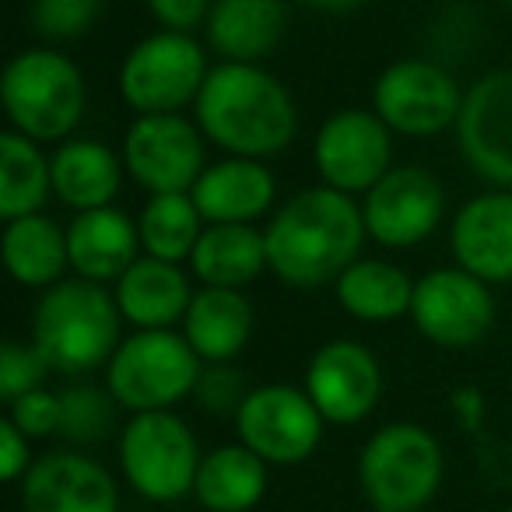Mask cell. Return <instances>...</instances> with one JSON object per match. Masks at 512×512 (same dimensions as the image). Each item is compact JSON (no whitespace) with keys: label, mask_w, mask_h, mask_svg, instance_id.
I'll return each instance as SVG.
<instances>
[{"label":"cell","mask_w":512,"mask_h":512,"mask_svg":"<svg viewBox=\"0 0 512 512\" xmlns=\"http://www.w3.org/2000/svg\"><path fill=\"white\" fill-rule=\"evenodd\" d=\"M337 302L348 316L362 323H390L411 316L414 281L404 267L376 256H358L355 264L334 281Z\"/></svg>","instance_id":"27"},{"label":"cell","mask_w":512,"mask_h":512,"mask_svg":"<svg viewBox=\"0 0 512 512\" xmlns=\"http://www.w3.org/2000/svg\"><path fill=\"white\" fill-rule=\"evenodd\" d=\"M193 113L200 134L235 158L267 162L299 134V106L292 92L260 64L211 67Z\"/></svg>","instance_id":"2"},{"label":"cell","mask_w":512,"mask_h":512,"mask_svg":"<svg viewBox=\"0 0 512 512\" xmlns=\"http://www.w3.org/2000/svg\"><path fill=\"white\" fill-rule=\"evenodd\" d=\"M60 435L78 446H95V442L109 439L116 428V397L99 386H71L60 393Z\"/></svg>","instance_id":"31"},{"label":"cell","mask_w":512,"mask_h":512,"mask_svg":"<svg viewBox=\"0 0 512 512\" xmlns=\"http://www.w3.org/2000/svg\"><path fill=\"white\" fill-rule=\"evenodd\" d=\"M204 228L207 221L200 218L190 193H158V197H148L141 218H137L141 249L148 256H158V260H169V264H183V260L190 264Z\"/></svg>","instance_id":"30"},{"label":"cell","mask_w":512,"mask_h":512,"mask_svg":"<svg viewBox=\"0 0 512 512\" xmlns=\"http://www.w3.org/2000/svg\"><path fill=\"white\" fill-rule=\"evenodd\" d=\"M25 512H120L116 481L99 460L74 449L39 456L22 477Z\"/></svg>","instance_id":"17"},{"label":"cell","mask_w":512,"mask_h":512,"mask_svg":"<svg viewBox=\"0 0 512 512\" xmlns=\"http://www.w3.org/2000/svg\"><path fill=\"white\" fill-rule=\"evenodd\" d=\"M53 193V169L32 137L18 130L0 134V218L18 221L39 214Z\"/></svg>","instance_id":"29"},{"label":"cell","mask_w":512,"mask_h":512,"mask_svg":"<svg viewBox=\"0 0 512 512\" xmlns=\"http://www.w3.org/2000/svg\"><path fill=\"white\" fill-rule=\"evenodd\" d=\"M120 306L106 285L85 278H64L46 288L32 313V344L50 369L81 376L109 365L120 337Z\"/></svg>","instance_id":"3"},{"label":"cell","mask_w":512,"mask_h":512,"mask_svg":"<svg viewBox=\"0 0 512 512\" xmlns=\"http://www.w3.org/2000/svg\"><path fill=\"white\" fill-rule=\"evenodd\" d=\"M8 418L15 421L29 439H46V435L60 432V418H64L60 393H50L39 386V390L18 397L15 404H8Z\"/></svg>","instance_id":"35"},{"label":"cell","mask_w":512,"mask_h":512,"mask_svg":"<svg viewBox=\"0 0 512 512\" xmlns=\"http://www.w3.org/2000/svg\"><path fill=\"white\" fill-rule=\"evenodd\" d=\"M204 362L176 330H137L123 337L106 365V390L130 414L172 411L193 397Z\"/></svg>","instance_id":"5"},{"label":"cell","mask_w":512,"mask_h":512,"mask_svg":"<svg viewBox=\"0 0 512 512\" xmlns=\"http://www.w3.org/2000/svg\"><path fill=\"white\" fill-rule=\"evenodd\" d=\"M323 414L306 390L288 383H267L249 390L246 404L235 414V432L246 449L264 463L295 467L309 460L323 439Z\"/></svg>","instance_id":"10"},{"label":"cell","mask_w":512,"mask_h":512,"mask_svg":"<svg viewBox=\"0 0 512 512\" xmlns=\"http://www.w3.org/2000/svg\"><path fill=\"white\" fill-rule=\"evenodd\" d=\"M29 442L32 439L11 418L0 421V477L4 481H22L29 474V467L36 463Z\"/></svg>","instance_id":"37"},{"label":"cell","mask_w":512,"mask_h":512,"mask_svg":"<svg viewBox=\"0 0 512 512\" xmlns=\"http://www.w3.org/2000/svg\"><path fill=\"white\" fill-rule=\"evenodd\" d=\"M190 271L204 288L242 292L264 271H271L264 232L256 225H207L190 256Z\"/></svg>","instance_id":"25"},{"label":"cell","mask_w":512,"mask_h":512,"mask_svg":"<svg viewBox=\"0 0 512 512\" xmlns=\"http://www.w3.org/2000/svg\"><path fill=\"white\" fill-rule=\"evenodd\" d=\"M362 204L334 186H309L267 221V264L285 285L320 288L337 281L365 246Z\"/></svg>","instance_id":"1"},{"label":"cell","mask_w":512,"mask_h":512,"mask_svg":"<svg viewBox=\"0 0 512 512\" xmlns=\"http://www.w3.org/2000/svg\"><path fill=\"white\" fill-rule=\"evenodd\" d=\"M302 390L309 393L327 425H358L376 411L383 393V369L365 344L330 341L309 358Z\"/></svg>","instance_id":"16"},{"label":"cell","mask_w":512,"mask_h":512,"mask_svg":"<svg viewBox=\"0 0 512 512\" xmlns=\"http://www.w3.org/2000/svg\"><path fill=\"white\" fill-rule=\"evenodd\" d=\"M183 337L204 365L232 362L253 337V302L235 288H197L183 316Z\"/></svg>","instance_id":"24"},{"label":"cell","mask_w":512,"mask_h":512,"mask_svg":"<svg viewBox=\"0 0 512 512\" xmlns=\"http://www.w3.org/2000/svg\"><path fill=\"white\" fill-rule=\"evenodd\" d=\"M193 428L172 411L134 414L120 432V467L127 484L148 502H179L193 491L200 470Z\"/></svg>","instance_id":"7"},{"label":"cell","mask_w":512,"mask_h":512,"mask_svg":"<svg viewBox=\"0 0 512 512\" xmlns=\"http://www.w3.org/2000/svg\"><path fill=\"white\" fill-rule=\"evenodd\" d=\"M411 320L418 334L439 348H470L495 323L491 285L463 267H435L414 281Z\"/></svg>","instance_id":"13"},{"label":"cell","mask_w":512,"mask_h":512,"mask_svg":"<svg viewBox=\"0 0 512 512\" xmlns=\"http://www.w3.org/2000/svg\"><path fill=\"white\" fill-rule=\"evenodd\" d=\"M102 15V0H32L29 22L36 36L50 43H71L95 29Z\"/></svg>","instance_id":"32"},{"label":"cell","mask_w":512,"mask_h":512,"mask_svg":"<svg viewBox=\"0 0 512 512\" xmlns=\"http://www.w3.org/2000/svg\"><path fill=\"white\" fill-rule=\"evenodd\" d=\"M123 169L137 186L158 193H190L204 176V134L183 113L137 116L123 134Z\"/></svg>","instance_id":"11"},{"label":"cell","mask_w":512,"mask_h":512,"mask_svg":"<svg viewBox=\"0 0 512 512\" xmlns=\"http://www.w3.org/2000/svg\"><path fill=\"white\" fill-rule=\"evenodd\" d=\"M71 271L95 285H116L144 256L137 221L120 207L81 211L67 225Z\"/></svg>","instance_id":"20"},{"label":"cell","mask_w":512,"mask_h":512,"mask_svg":"<svg viewBox=\"0 0 512 512\" xmlns=\"http://www.w3.org/2000/svg\"><path fill=\"white\" fill-rule=\"evenodd\" d=\"M502 512H512V509H502Z\"/></svg>","instance_id":"41"},{"label":"cell","mask_w":512,"mask_h":512,"mask_svg":"<svg viewBox=\"0 0 512 512\" xmlns=\"http://www.w3.org/2000/svg\"><path fill=\"white\" fill-rule=\"evenodd\" d=\"M46 372H50V365L43 362L36 344H18V341L0 344V400L4 404H15L18 397L39 390Z\"/></svg>","instance_id":"33"},{"label":"cell","mask_w":512,"mask_h":512,"mask_svg":"<svg viewBox=\"0 0 512 512\" xmlns=\"http://www.w3.org/2000/svg\"><path fill=\"white\" fill-rule=\"evenodd\" d=\"M505 4H509V8H512V0H505Z\"/></svg>","instance_id":"40"},{"label":"cell","mask_w":512,"mask_h":512,"mask_svg":"<svg viewBox=\"0 0 512 512\" xmlns=\"http://www.w3.org/2000/svg\"><path fill=\"white\" fill-rule=\"evenodd\" d=\"M207 225H253L278 200V179L256 158H221L207 165L190 190Z\"/></svg>","instance_id":"19"},{"label":"cell","mask_w":512,"mask_h":512,"mask_svg":"<svg viewBox=\"0 0 512 512\" xmlns=\"http://www.w3.org/2000/svg\"><path fill=\"white\" fill-rule=\"evenodd\" d=\"M285 29V0H214L204 25L221 64H260L278 50Z\"/></svg>","instance_id":"22"},{"label":"cell","mask_w":512,"mask_h":512,"mask_svg":"<svg viewBox=\"0 0 512 512\" xmlns=\"http://www.w3.org/2000/svg\"><path fill=\"white\" fill-rule=\"evenodd\" d=\"M193 495L207 512H253L267 495V463L242 442L211 449L200 460Z\"/></svg>","instance_id":"28"},{"label":"cell","mask_w":512,"mask_h":512,"mask_svg":"<svg viewBox=\"0 0 512 512\" xmlns=\"http://www.w3.org/2000/svg\"><path fill=\"white\" fill-rule=\"evenodd\" d=\"M148 8H151V18H155L165 32H186V36H190L193 29L207 25L214 0H148Z\"/></svg>","instance_id":"36"},{"label":"cell","mask_w":512,"mask_h":512,"mask_svg":"<svg viewBox=\"0 0 512 512\" xmlns=\"http://www.w3.org/2000/svg\"><path fill=\"white\" fill-rule=\"evenodd\" d=\"M120 316L137 330H172L193 302L190 274L179 264L144 253L113 288Z\"/></svg>","instance_id":"21"},{"label":"cell","mask_w":512,"mask_h":512,"mask_svg":"<svg viewBox=\"0 0 512 512\" xmlns=\"http://www.w3.org/2000/svg\"><path fill=\"white\" fill-rule=\"evenodd\" d=\"M0 102L11 130L36 144H64L88 109V85L71 57L36 46L8 60L0 78Z\"/></svg>","instance_id":"4"},{"label":"cell","mask_w":512,"mask_h":512,"mask_svg":"<svg viewBox=\"0 0 512 512\" xmlns=\"http://www.w3.org/2000/svg\"><path fill=\"white\" fill-rule=\"evenodd\" d=\"M50 169L53 193L60 197V204L74 207L78 214L113 207L123 172H127L123 158L109 144L92 141V137H71L57 144V151L50 155Z\"/></svg>","instance_id":"23"},{"label":"cell","mask_w":512,"mask_h":512,"mask_svg":"<svg viewBox=\"0 0 512 512\" xmlns=\"http://www.w3.org/2000/svg\"><path fill=\"white\" fill-rule=\"evenodd\" d=\"M4 264L8 274L22 288H53L64 281V271L71 267L67 256V228H60L50 214H29L4 225Z\"/></svg>","instance_id":"26"},{"label":"cell","mask_w":512,"mask_h":512,"mask_svg":"<svg viewBox=\"0 0 512 512\" xmlns=\"http://www.w3.org/2000/svg\"><path fill=\"white\" fill-rule=\"evenodd\" d=\"M463 95L449 67L439 60L407 57L390 64L372 88L376 116L400 137H439L456 127L463 113Z\"/></svg>","instance_id":"9"},{"label":"cell","mask_w":512,"mask_h":512,"mask_svg":"<svg viewBox=\"0 0 512 512\" xmlns=\"http://www.w3.org/2000/svg\"><path fill=\"white\" fill-rule=\"evenodd\" d=\"M449 249L456 267L484 285L512 281V190H491L470 197L449 225Z\"/></svg>","instance_id":"18"},{"label":"cell","mask_w":512,"mask_h":512,"mask_svg":"<svg viewBox=\"0 0 512 512\" xmlns=\"http://www.w3.org/2000/svg\"><path fill=\"white\" fill-rule=\"evenodd\" d=\"M193 397H197V404L204 407L207 414H218V418L232 414V418H235V414H239V407L246 404L249 390H246V379H242V372L235 369L232 362H221V365H204Z\"/></svg>","instance_id":"34"},{"label":"cell","mask_w":512,"mask_h":512,"mask_svg":"<svg viewBox=\"0 0 512 512\" xmlns=\"http://www.w3.org/2000/svg\"><path fill=\"white\" fill-rule=\"evenodd\" d=\"M372 512H386V509H372Z\"/></svg>","instance_id":"39"},{"label":"cell","mask_w":512,"mask_h":512,"mask_svg":"<svg viewBox=\"0 0 512 512\" xmlns=\"http://www.w3.org/2000/svg\"><path fill=\"white\" fill-rule=\"evenodd\" d=\"M313 162L323 186L365 197L393 169V130L376 109H337L316 130Z\"/></svg>","instance_id":"12"},{"label":"cell","mask_w":512,"mask_h":512,"mask_svg":"<svg viewBox=\"0 0 512 512\" xmlns=\"http://www.w3.org/2000/svg\"><path fill=\"white\" fill-rule=\"evenodd\" d=\"M369 239L386 249H411L425 242L446 218V190L439 176L421 165H393L362 200Z\"/></svg>","instance_id":"14"},{"label":"cell","mask_w":512,"mask_h":512,"mask_svg":"<svg viewBox=\"0 0 512 512\" xmlns=\"http://www.w3.org/2000/svg\"><path fill=\"white\" fill-rule=\"evenodd\" d=\"M456 141L477 176L512 190V71H491L467 88Z\"/></svg>","instance_id":"15"},{"label":"cell","mask_w":512,"mask_h":512,"mask_svg":"<svg viewBox=\"0 0 512 512\" xmlns=\"http://www.w3.org/2000/svg\"><path fill=\"white\" fill-rule=\"evenodd\" d=\"M442 446L414 421L383 425L358 456V481L372 509L418 512L442 484Z\"/></svg>","instance_id":"6"},{"label":"cell","mask_w":512,"mask_h":512,"mask_svg":"<svg viewBox=\"0 0 512 512\" xmlns=\"http://www.w3.org/2000/svg\"><path fill=\"white\" fill-rule=\"evenodd\" d=\"M207 74L211 67L197 39L162 29L130 46L120 64V95L137 116L183 113L197 106Z\"/></svg>","instance_id":"8"},{"label":"cell","mask_w":512,"mask_h":512,"mask_svg":"<svg viewBox=\"0 0 512 512\" xmlns=\"http://www.w3.org/2000/svg\"><path fill=\"white\" fill-rule=\"evenodd\" d=\"M302 4L320 11V15H351V11L365 8L369 0H302Z\"/></svg>","instance_id":"38"}]
</instances>
